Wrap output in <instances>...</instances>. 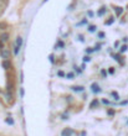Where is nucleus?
<instances>
[{
    "label": "nucleus",
    "mask_w": 128,
    "mask_h": 136,
    "mask_svg": "<svg viewBox=\"0 0 128 136\" xmlns=\"http://www.w3.org/2000/svg\"><path fill=\"white\" fill-rule=\"evenodd\" d=\"M10 56H11V51H10L9 48L3 47V48H1V52H0V57L3 59H9Z\"/></svg>",
    "instance_id": "f257e3e1"
},
{
    "label": "nucleus",
    "mask_w": 128,
    "mask_h": 136,
    "mask_svg": "<svg viewBox=\"0 0 128 136\" xmlns=\"http://www.w3.org/2000/svg\"><path fill=\"white\" fill-rule=\"evenodd\" d=\"M72 135H73V130L71 127H65L61 131V136H72Z\"/></svg>",
    "instance_id": "f03ea898"
},
{
    "label": "nucleus",
    "mask_w": 128,
    "mask_h": 136,
    "mask_svg": "<svg viewBox=\"0 0 128 136\" xmlns=\"http://www.w3.org/2000/svg\"><path fill=\"white\" fill-rule=\"evenodd\" d=\"M91 90H92L95 94H98V93L102 92V89L99 88L98 83H92V84H91Z\"/></svg>",
    "instance_id": "7ed1b4c3"
},
{
    "label": "nucleus",
    "mask_w": 128,
    "mask_h": 136,
    "mask_svg": "<svg viewBox=\"0 0 128 136\" xmlns=\"http://www.w3.org/2000/svg\"><path fill=\"white\" fill-rule=\"evenodd\" d=\"M3 67H4V69H10L11 62H10L9 59H4V61H3Z\"/></svg>",
    "instance_id": "20e7f679"
},
{
    "label": "nucleus",
    "mask_w": 128,
    "mask_h": 136,
    "mask_svg": "<svg viewBox=\"0 0 128 136\" xmlns=\"http://www.w3.org/2000/svg\"><path fill=\"white\" fill-rule=\"evenodd\" d=\"M22 42H24L22 37H21V36H18V37H16V41H15V46H18V47H20V48H21Z\"/></svg>",
    "instance_id": "39448f33"
},
{
    "label": "nucleus",
    "mask_w": 128,
    "mask_h": 136,
    "mask_svg": "<svg viewBox=\"0 0 128 136\" xmlns=\"http://www.w3.org/2000/svg\"><path fill=\"white\" fill-rule=\"evenodd\" d=\"M71 89H72L73 92H79V93L85 90V88L82 87V86H73V87H71Z\"/></svg>",
    "instance_id": "423d86ee"
},
{
    "label": "nucleus",
    "mask_w": 128,
    "mask_h": 136,
    "mask_svg": "<svg viewBox=\"0 0 128 136\" xmlns=\"http://www.w3.org/2000/svg\"><path fill=\"white\" fill-rule=\"evenodd\" d=\"M114 11H116V16H121V15L123 14V8L116 6V8H114Z\"/></svg>",
    "instance_id": "0eeeda50"
},
{
    "label": "nucleus",
    "mask_w": 128,
    "mask_h": 136,
    "mask_svg": "<svg viewBox=\"0 0 128 136\" xmlns=\"http://www.w3.org/2000/svg\"><path fill=\"white\" fill-rule=\"evenodd\" d=\"M97 105H98V100H97V99H93V100L91 101V104H89V108L93 109V108H96Z\"/></svg>",
    "instance_id": "6e6552de"
},
{
    "label": "nucleus",
    "mask_w": 128,
    "mask_h": 136,
    "mask_svg": "<svg viewBox=\"0 0 128 136\" xmlns=\"http://www.w3.org/2000/svg\"><path fill=\"white\" fill-rule=\"evenodd\" d=\"M8 40H9V33L5 32V33L1 35V42H5V41H8Z\"/></svg>",
    "instance_id": "1a4fd4ad"
},
{
    "label": "nucleus",
    "mask_w": 128,
    "mask_h": 136,
    "mask_svg": "<svg viewBox=\"0 0 128 136\" xmlns=\"http://www.w3.org/2000/svg\"><path fill=\"white\" fill-rule=\"evenodd\" d=\"M5 123H6L8 125H14V119H11V117H6V119H5Z\"/></svg>",
    "instance_id": "9d476101"
},
{
    "label": "nucleus",
    "mask_w": 128,
    "mask_h": 136,
    "mask_svg": "<svg viewBox=\"0 0 128 136\" xmlns=\"http://www.w3.org/2000/svg\"><path fill=\"white\" fill-rule=\"evenodd\" d=\"M111 95L113 97L114 100H119V95H118V93H117V92H112V93H111Z\"/></svg>",
    "instance_id": "9b49d317"
},
{
    "label": "nucleus",
    "mask_w": 128,
    "mask_h": 136,
    "mask_svg": "<svg viewBox=\"0 0 128 136\" xmlns=\"http://www.w3.org/2000/svg\"><path fill=\"white\" fill-rule=\"evenodd\" d=\"M105 14H106V8H101L98 10V16H103Z\"/></svg>",
    "instance_id": "f8f14e48"
},
{
    "label": "nucleus",
    "mask_w": 128,
    "mask_h": 136,
    "mask_svg": "<svg viewBox=\"0 0 128 136\" xmlns=\"http://www.w3.org/2000/svg\"><path fill=\"white\" fill-rule=\"evenodd\" d=\"M127 48H128V46L127 45H123L121 48H119V53H124L126 51H127Z\"/></svg>",
    "instance_id": "ddd939ff"
},
{
    "label": "nucleus",
    "mask_w": 128,
    "mask_h": 136,
    "mask_svg": "<svg viewBox=\"0 0 128 136\" xmlns=\"http://www.w3.org/2000/svg\"><path fill=\"white\" fill-rule=\"evenodd\" d=\"M11 98H12V95L10 94V90H8V92H6V94H5V99H6L8 101H10V99H11Z\"/></svg>",
    "instance_id": "4468645a"
},
{
    "label": "nucleus",
    "mask_w": 128,
    "mask_h": 136,
    "mask_svg": "<svg viewBox=\"0 0 128 136\" xmlns=\"http://www.w3.org/2000/svg\"><path fill=\"white\" fill-rule=\"evenodd\" d=\"M63 46H65L63 41H59V42H57V45H56V48H62Z\"/></svg>",
    "instance_id": "2eb2a0df"
},
{
    "label": "nucleus",
    "mask_w": 128,
    "mask_h": 136,
    "mask_svg": "<svg viewBox=\"0 0 128 136\" xmlns=\"http://www.w3.org/2000/svg\"><path fill=\"white\" fill-rule=\"evenodd\" d=\"M113 57H114V59H116L117 62H119V63H123V62H122V58H121V56H119V55H113Z\"/></svg>",
    "instance_id": "dca6fc26"
},
{
    "label": "nucleus",
    "mask_w": 128,
    "mask_h": 136,
    "mask_svg": "<svg viewBox=\"0 0 128 136\" xmlns=\"http://www.w3.org/2000/svg\"><path fill=\"white\" fill-rule=\"evenodd\" d=\"M113 22H114V19H113V18H111L109 20H107V21L105 22V25H112Z\"/></svg>",
    "instance_id": "f3484780"
},
{
    "label": "nucleus",
    "mask_w": 128,
    "mask_h": 136,
    "mask_svg": "<svg viewBox=\"0 0 128 136\" xmlns=\"http://www.w3.org/2000/svg\"><path fill=\"white\" fill-rule=\"evenodd\" d=\"M107 115L113 116V115H114V110H113V109H108V110H107Z\"/></svg>",
    "instance_id": "a211bd4d"
},
{
    "label": "nucleus",
    "mask_w": 128,
    "mask_h": 136,
    "mask_svg": "<svg viewBox=\"0 0 128 136\" xmlns=\"http://www.w3.org/2000/svg\"><path fill=\"white\" fill-rule=\"evenodd\" d=\"M88 31H89V32H95V31H96V26H95V25H91V26H88Z\"/></svg>",
    "instance_id": "6ab92c4d"
},
{
    "label": "nucleus",
    "mask_w": 128,
    "mask_h": 136,
    "mask_svg": "<svg viewBox=\"0 0 128 136\" xmlns=\"http://www.w3.org/2000/svg\"><path fill=\"white\" fill-rule=\"evenodd\" d=\"M20 52V47H18V46H14V55H18Z\"/></svg>",
    "instance_id": "aec40b11"
},
{
    "label": "nucleus",
    "mask_w": 128,
    "mask_h": 136,
    "mask_svg": "<svg viewBox=\"0 0 128 136\" xmlns=\"http://www.w3.org/2000/svg\"><path fill=\"white\" fill-rule=\"evenodd\" d=\"M57 76H59V77H66V74H65L63 71H59V72H57Z\"/></svg>",
    "instance_id": "412c9836"
},
{
    "label": "nucleus",
    "mask_w": 128,
    "mask_h": 136,
    "mask_svg": "<svg viewBox=\"0 0 128 136\" xmlns=\"http://www.w3.org/2000/svg\"><path fill=\"white\" fill-rule=\"evenodd\" d=\"M73 77H75L73 73H67V74H66V78H67V79H73Z\"/></svg>",
    "instance_id": "4be33fe9"
},
{
    "label": "nucleus",
    "mask_w": 128,
    "mask_h": 136,
    "mask_svg": "<svg viewBox=\"0 0 128 136\" xmlns=\"http://www.w3.org/2000/svg\"><path fill=\"white\" fill-rule=\"evenodd\" d=\"M61 119H62V120H67V119H69V114H67V113L62 114V115H61Z\"/></svg>",
    "instance_id": "5701e85b"
},
{
    "label": "nucleus",
    "mask_w": 128,
    "mask_h": 136,
    "mask_svg": "<svg viewBox=\"0 0 128 136\" xmlns=\"http://www.w3.org/2000/svg\"><path fill=\"white\" fill-rule=\"evenodd\" d=\"M108 73H109V74H113V73H114V68H113V67H109L108 68Z\"/></svg>",
    "instance_id": "b1692460"
},
{
    "label": "nucleus",
    "mask_w": 128,
    "mask_h": 136,
    "mask_svg": "<svg viewBox=\"0 0 128 136\" xmlns=\"http://www.w3.org/2000/svg\"><path fill=\"white\" fill-rule=\"evenodd\" d=\"M101 73H102V76H103V78H106V77H107V72H106L105 69H103V71H101Z\"/></svg>",
    "instance_id": "393cba45"
},
{
    "label": "nucleus",
    "mask_w": 128,
    "mask_h": 136,
    "mask_svg": "<svg viewBox=\"0 0 128 136\" xmlns=\"http://www.w3.org/2000/svg\"><path fill=\"white\" fill-rule=\"evenodd\" d=\"M24 94H25V92H24V88H21V89H20V95H21V98H24Z\"/></svg>",
    "instance_id": "a878e982"
},
{
    "label": "nucleus",
    "mask_w": 128,
    "mask_h": 136,
    "mask_svg": "<svg viewBox=\"0 0 128 136\" xmlns=\"http://www.w3.org/2000/svg\"><path fill=\"white\" fill-rule=\"evenodd\" d=\"M102 103H103V104H106V105H108L109 100H107V99H102Z\"/></svg>",
    "instance_id": "bb28decb"
},
{
    "label": "nucleus",
    "mask_w": 128,
    "mask_h": 136,
    "mask_svg": "<svg viewBox=\"0 0 128 136\" xmlns=\"http://www.w3.org/2000/svg\"><path fill=\"white\" fill-rule=\"evenodd\" d=\"M49 59H50V62H51V63H54V62H55V59H54V56H52V55H50Z\"/></svg>",
    "instance_id": "cd10ccee"
},
{
    "label": "nucleus",
    "mask_w": 128,
    "mask_h": 136,
    "mask_svg": "<svg viewBox=\"0 0 128 136\" xmlns=\"http://www.w3.org/2000/svg\"><path fill=\"white\" fill-rule=\"evenodd\" d=\"M98 37H99V39H103V37H105V32H99Z\"/></svg>",
    "instance_id": "c85d7f7f"
},
{
    "label": "nucleus",
    "mask_w": 128,
    "mask_h": 136,
    "mask_svg": "<svg viewBox=\"0 0 128 136\" xmlns=\"http://www.w3.org/2000/svg\"><path fill=\"white\" fill-rule=\"evenodd\" d=\"M83 61H85V62H89V61H91V58H89L88 56H86V57L83 58Z\"/></svg>",
    "instance_id": "c756f323"
},
{
    "label": "nucleus",
    "mask_w": 128,
    "mask_h": 136,
    "mask_svg": "<svg viewBox=\"0 0 128 136\" xmlns=\"http://www.w3.org/2000/svg\"><path fill=\"white\" fill-rule=\"evenodd\" d=\"M93 51H95V49H92V48H87V49H86V52H87V53H92Z\"/></svg>",
    "instance_id": "7c9ffc66"
},
{
    "label": "nucleus",
    "mask_w": 128,
    "mask_h": 136,
    "mask_svg": "<svg viewBox=\"0 0 128 136\" xmlns=\"http://www.w3.org/2000/svg\"><path fill=\"white\" fill-rule=\"evenodd\" d=\"M87 15H88L89 18H92V16H93V12H92V11H87Z\"/></svg>",
    "instance_id": "2f4dec72"
},
{
    "label": "nucleus",
    "mask_w": 128,
    "mask_h": 136,
    "mask_svg": "<svg viewBox=\"0 0 128 136\" xmlns=\"http://www.w3.org/2000/svg\"><path fill=\"white\" fill-rule=\"evenodd\" d=\"M81 136H86V131H82V134H81Z\"/></svg>",
    "instance_id": "473e14b6"
},
{
    "label": "nucleus",
    "mask_w": 128,
    "mask_h": 136,
    "mask_svg": "<svg viewBox=\"0 0 128 136\" xmlns=\"http://www.w3.org/2000/svg\"><path fill=\"white\" fill-rule=\"evenodd\" d=\"M3 48V42H0V49Z\"/></svg>",
    "instance_id": "72a5a7b5"
},
{
    "label": "nucleus",
    "mask_w": 128,
    "mask_h": 136,
    "mask_svg": "<svg viewBox=\"0 0 128 136\" xmlns=\"http://www.w3.org/2000/svg\"><path fill=\"white\" fill-rule=\"evenodd\" d=\"M46 1H47V0H44V3H46Z\"/></svg>",
    "instance_id": "f704fd0d"
}]
</instances>
